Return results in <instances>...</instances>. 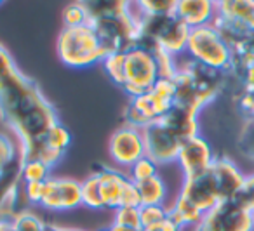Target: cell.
Segmentation results:
<instances>
[{"mask_svg":"<svg viewBox=\"0 0 254 231\" xmlns=\"http://www.w3.org/2000/svg\"><path fill=\"white\" fill-rule=\"evenodd\" d=\"M112 231H143V230H134V228H126V226H119V224H112L110 226Z\"/></svg>","mask_w":254,"mask_h":231,"instance_id":"37","label":"cell"},{"mask_svg":"<svg viewBox=\"0 0 254 231\" xmlns=\"http://www.w3.org/2000/svg\"><path fill=\"white\" fill-rule=\"evenodd\" d=\"M70 144H71L70 130L60 122L46 134V137H44L26 157L19 158V162L40 160V162H44L47 167L54 169L58 164H61V160H63L64 155H66Z\"/></svg>","mask_w":254,"mask_h":231,"instance_id":"15","label":"cell"},{"mask_svg":"<svg viewBox=\"0 0 254 231\" xmlns=\"http://www.w3.org/2000/svg\"><path fill=\"white\" fill-rule=\"evenodd\" d=\"M195 136H198L197 115L174 106L167 115L143 129L146 157L157 165L178 162L181 144Z\"/></svg>","mask_w":254,"mask_h":231,"instance_id":"3","label":"cell"},{"mask_svg":"<svg viewBox=\"0 0 254 231\" xmlns=\"http://www.w3.org/2000/svg\"><path fill=\"white\" fill-rule=\"evenodd\" d=\"M98 177L105 209L115 212L120 207H141L138 186L129 179L127 172L105 167L98 171Z\"/></svg>","mask_w":254,"mask_h":231,"instance_id":"10","label":"cell"},{"mask_svg":"<svg viewBox=\"0 0 254 231\" xmlns=\"http://www.w3.org/2000/svg\"><path fill=\"white\" fill-rule=\"evenodd\" d=\"M82 191V205L91 210H105L101 200V191H99V177L98 172L89 174L84 181L80 182Z\"/></svg>","mask_w":254,"mask_h":231,"instance_id":"21","label":"cell"},{"mask_svg":"<svg viewBox=\"0 0 254 231\" xmlns=\"http://www.w3.org/2000/svg\"><path fill=\"white\" fill-rule=\"evenodd\" d=\"M174 99H176L174 80L160 77L152 91L129 101L126 112H124L126 123L143 130L145 127L152 125L153 122L167 115L174 108Z\"/></svg>","mask_w":254,"mask_h":231,"instance_id":"7","label":"cell"},{"mask_svg":"<svg viewBox=\"0 0 254 231\" xmlns=\"http://www.w3.org/2000/svg\"><path fill=\"white\" fill-rule=\"evenodd\" d=\"M139 19H141V46L157 53L169 54L173 58H181L187 54L190 28L176 14L155 16V18L139 14Z\"/></svg>","mask_w":254,"mask_h":231,"instance_id":"6","label":"cell"},{"mask_svg":"<svg viewBox=\"0 0 254 231\" xmlns=\"http://www.w3.org/2000/svg\"><path fill=\"white\" fill-rule=\"evenodd\" d=\"M214 153L212 148L204 137L198 136L185 141L181 144L180 155H178V164L183 172L185 177H193L202 172H205L214 162Z\"/></svg>","mask_w":254,"mask_h":231,"instance_id":"16","label":"cell"},{"mask_svg":"<svg viewBox=\"0 0 254 231\" xmlns=\"http://www.w3.org/2000/svg\"><path fill=\"white\" fill-rule=\"evenodd\" d=\"M160 78L157 56L145 46L132 47L126 53V80L122 89L129 98H138L152 91Z\"/></svg>","mask_w":254,"mask_h":231,"instance_id":"9","label":"cell"},{"mask_svg":"<svg viewBox=\"0 0 254 231\" xmlns=\"http://www.w3.org/2000/svg\"><path fill=\"white\" fill-rule=\"evenodd\" d=\"M108 153H110V158H112L119 167L129 171L136 162L146 157L143 130L124 123L122 127H119V129L110 136Z\"/></svg>","mask_w":254,"mask_h":231,"instance_id":"13","label":"cell"},{"mask_svg":"<svg viewBox=\"0 0 254 231\" xmlns=\"http://www.w3.org/2000/svg\"><path fill=\"white\" fill-rule=\"evenodd\" d=\"M82 205L80 181L71 177H54L51 175L44 182V195L40 207L53 212H66Z\"/></svg>","mask_w":254,"mask_h":231,"instance_id":"14","label":"cell"},{"mask_svg":"<svg viewBox=\"0 0 254 231\" xmlns=\"http://www.w3.org/2000/svg\"><path fill=\"white\" fill-rule=\"evenodd\" d=\"M46 231H84L78 228H66V226H58V224H47Z\"/></svg>","mask_w":254,"mask_h":231,"instance_id":"36","label":"cell"},{"mask_svg":"<svg viewBox=\"0 0 254 231\" xmlns=\"http://www.w3.org/2000/svg\"><path fill=\"white\" fill-rule=\"evenodd\" d=\"M157 174H159V165L153 160H150L148 157L138 160L129 171H127V175H129V179H131L134 184L146 181V179L153 177V175H157Z\"/></svg>","mask_w":254,"mask_h":231,"instance_id":"28","label":"cell"},{"mask_svg":"<svg viewBox=\"0 0 254 231\" xmlns=\"http://www.w3.org/2000/svg\"><path fill=\"white\" fill-rule=\"evenodd\" d=\"M173 80L176 85L174 106L198 115V112L214 101L219 92L225 89L226 73L202 66L185 54L178 58L176 75Z\"/></svg>","mask_w":254,"mask_h":231,"instance_id":"4","label":"cell"},{"mask_svg":"<svg viewBox=\"0 0 254 231\" xmlns=\"http://www.w3.org/2000/svg\"><path fill=\"white\" fill-rule=\"evenodd\" d=\"M239 150L246 158L254 162V116L246 118L239 134Z\"/></svg>","mask_w":254,"mask_h":231,"instance_id":"30","label":"cell"},{"mask_svg":"<svg viewBox=\"0 0 254 231\" xmlns=\"http://www.w3.org/2000/svg\"><path fill=\"white\" fill-rule=\"evenodd\" d=\"M235 200L242 207H246L249 212L254 214V172L246 175L244 184H242V188H240L239 195L235 196Z\"/></svg>","mask_w":254,"mask_h":231,"instance_id":"32","label":"cell"},{"mask_svg":"<svg viewBox=\"0 0 254 231\" xmlns=\"http://www.w3.org/2000/svg\"><path fill=\"white\" fill-rule=\"evenodd\" d=\"M193 231H254V214L237 200H225L204 214Z\"/></svg>","mask_w":254,"mask_h":231,"instance_id":"11","label":"cell"},{"mask_svg":"<svg viewBox=\"0 0 254 231\" xmlns=\"http://www.w3.org/2000/svg\"><path fill=\"white\" fill-rule=\"evenodd\" d=\"M136 186H138L141 205H166L167 186L164 179L160 177V174L153 175L143 182H138Z\"/></svg>","mask_w":254,"mask_h":231,"instance_id":"19","label":"cell"},{"mask_svg":"<svg viewBox=\"0 0 254 231\" xmlns=\"http://www.w3.org/2000/svg\"><path fill=\"white\" fill-rule=\"evenodd\" d=\"M89 23L101 37L106 51L127 53L141 46V19L131 2H85Z\"/></svg>","mask_w":254,"mask_h":231,"instance_id":"2","label":"cell"},{"mask_svg":"<svg viewBox=\"0 0 254 231\" xmlns=\"http://www.w3.org/2000/svg\"><path fill=\"white\" fill-rule=\"evenodd\" d=\"M19 191H23V186L14 181L0 195V217L2 219H12V216L16 214V202L19 200Z\"/></svg>","mask_w":254,"mask_h":231,"instance_id":"26","label":"cell"},{"mask_svg":"<svg viewBox=\"0 0 254 231\" xmlns=\"http://www.w3.org/2000/svg\"><path fill=\"white\" fill-rule=\"evenodd\" d=\"M12 231H46L47 224L30 210H19L11 219Z\"/></svg>","mask_w":254,"mask_h":231,"instance_id":"24","label":"cell"},{"mask_svg":"<svg viewBox=\"0 0 254 231\" xmlns=\"http://www.w3.org/2000/svg\"><path fill=\"white\" fill-rule=\"evenodd\" d=\"M178 0H141L134 2L136 11L146 18H155V16H171L176 12Z\"/></svg>","mask_w":254,"mask_h":231,"instance_id":"22","label":"cell"},{"mask_svg":"<svg viewBox=\"0 0 254 231\" xmlns=\"http://www.w3.org/2000/svg\"><path fill=\"white\" fill-rule=\"evenodd\" d=\"M56 54L68 68H89L101 64L106 58L105 44L91 23L73 28H64L56 39Z\"/></svg>","mask_w":254,"mask_h":231,"instance_id":"5","label":"cell"},{"mask_svg":"<svg viewBox=\"0 0 254 231\" xmlns=\"http://www.w3.org/2000/svg\"><path fill=\"white\" fill-rule=\"evenodd\" d=\"M101 64L105 73L110 77V80L119 85V87H122L124 80H126V53L106 54V58L103 59Z\"/></svg>","mask_w":254,"mask_h":231,"instance_id":"23","label":"cell"},{"mask_svg":"<svg viewBox=\"0 0 254 231\" xmlns=\"http://www.w3.org/2000/svg\"><path fill=\"white\" fill-rule=\"evenodd\" d=\"M187 56L195 63L221 73H228L232 68V49L212 25L190 30Z\"/></svg>","mask_w":254,"mask_h":231,"instance_id":"8","label":"cell"},{"mask_svg":"<svg viewBox=\"0 0 254 231\" xmlns=\"http://www.w3.org/2000/svg\"><path fill=\"white\" fill-rule=\"evenodd\" d=\"M63 23L64 28H73V26H82L89 23V11L85 2H75L64 7L63 11Z\"/></svg>","mask_w":254,"mask_h":231,"instance_id":"27","label":"cell"},{"mask_svg":"<svg viewBox=\"0 0 254 231\" xmlns=\"http://www.w3.org/2000/svg\"><path fill=\"white\" fill-rule=\"evenodd\" d=\"M169 217V210L166 205H141L139 207V219H141V228H150L153 224L162 223Z\"/></svg>","mask_w":254,"mask_h":231,"instance_id":"29","label":"cell"},{"mask_svg":"<svg viewBox=\"0 0 254 231\" xmlns=\"http://www.w3.org/2000/svg\"><path fill=\"white\" fill-rule=\"evenodd\" d=\"M0 120L16 136L19 158L26 157L60 123L40 85L25 75L12 54L0 44Z\"/></svg>","mask_w":254,"mask_h":231,"instance_id":"1","label":"cell"},{"mask_svg":"<svg viewBox=\"0 0 254 231\" xmlns=\"http://www.w3.org/2000/svg\"><path fill=\"white\" fill-rule=\"evenodd\" d=\"M178 196L187 203H190L202 216L207 214L211 209H214L219 202H223L219 182L211 167L202 174L193 175V177H185Z\"/></svg>","mask_w":254,"mask_h":231,"instance_id":"12","label":"cell"},{"mask_svg":"<svg viewBox=\"0 0 254 231\" xmlns=\"http://www.w3.org/2000/svg\"><path fill=\"white\" fill-rule=\"evenodd\" d=\"M216 2L212 0H178L174 14L190 30L207 26L216 18Z\"/></svg>","mask_w":254,"mask_h":231,"instance_id":"17","label":"cell"},{"mask_svg":"<svg viewBox=\"0 0 254 231\" xmlns=\"http://www.w3.org/2000/svg\"><path fill=\"white\" fill-rule=\"evenodd\" d=\"M244 85H251V87H254V63L247 68L246 77H244V82H242V85H240V87H244Z\"/></svg>","mask_w":254,"mask_h":231,"instance_id":"35","label":"cell"},{"mask_svg":"<svg viewBox=\"0 0 254 231\" xmlns=\"http://www.w3.org/2000/svg\"><path fill=\"white\" fill-rule=\"evenodd\" d=\"M51 171L53 169L47 167L44 162L40 160H18V179L26 184V182H44L51 177Z\"/></svg>","mask_w":254,"mask_h":231,"instance_id":"20","label":"cell"},{"mask_svg":"<svg viewBox=\"0 0 254 231\" xmlns=\"http://www.w3.org/2000/svg\"><path fill=\"white\" fill-rule=\"evenodd\" d=\"M44 182H26V184L21 182L23 196H25L26 202L40 205V200H42V195H44Z\"/></svg>","mask_w":254,"mask_h":231,"instance_id":"33","label":"cell"},{"mask_svg":"<svg viewBox=\"0 0 254 231\" xmlns=\"http://www.w3.org/2000/svg\"><path fill=\"white\" fill-rule=\"evenodd\" d=\"M143 231H183V230H181L171 217H167V219H164L162 223L153 224V226H150V228H145Z\"/></svg>","mask_w":254,"mask_h":231,"instance_id":"34","label":"cell"},{"mask_svg":"<svg viewBox=\"0 0 254 231\" xmlns=\"http://www.w3.org/2000/svg\"><path fill=\"white\" fill-rule=\"evenodd\" d=\"M19 158V144L7 132H0V175Z\"/></svg>","mask_w":254,"mask_h":231,"instance_id":"25","label":"cell"},{"mask_svg":"<svg viewBox=\"0 0 254 231\" xmlns=\"http://www.w3.org/2000/svg\"><path fill=\"white\" fill-rule=\"evenodd\" d=\"M99 231H112V230H110V228H106V230H99Z\"/></svg>","mask_w":254,"mask_h":231,"instance_id":"38","label":"cell"},{"mask_svg":"<svg viewBox=\"0 0 254 231\" xmlns=\"http://www.w3.org/2000/svg\"><path fill=\"white\" fill-rule=\"evenodd\" d=\"M218 16L235 21L247 32H254V0H221L216 2Z\"/></svg>","mask_w":254,"mask_h":231,"instance_id":"18","label":"cell"},{"mask_svg":"<svg viewBox=\"0 0 254 231\" xmlns=\"http://www.w3.org/2000/svg\"><path fill=\"white\" fill-rule=\"evenodd\" d=\"M112 224L134 228V230H143L141 219H139V207H120V209H117Z\"/></svg>","mask_w":254,"mask_h":231,"instance_id":"31","label":"cell"}]
</instances>
